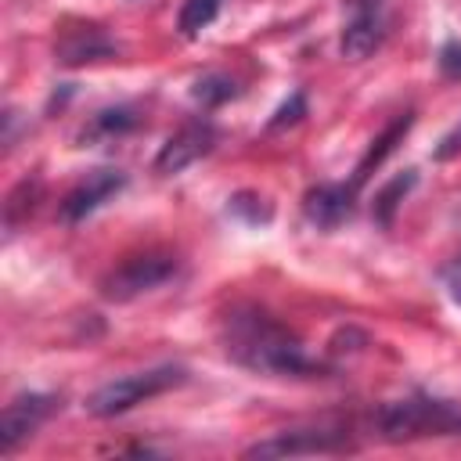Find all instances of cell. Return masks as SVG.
<instances>
[{"mask_svg": "<svg viewBox=\"0 0 461 461\" xmlns=\"http://www.w3.org/2000/svg\"><path fill=\"white\" fill-rule=\"evenodd\" d=\"M371 425L382 439L403 443V439H429V436H461V407L450 400L414 393L403 400H389L371 414Z\"/></svg>", "mask_w": 461, "mask_h": 461, "instance_id": "cell-2", "label": "cell"}, {"mask_svg": "<svg viewBox=\"0 0 461 461\" xmlns=\"http://www.w3.org/2000/svg\"><path fill=\"white\" fill-rule=\"evenodd\" d=\"M357 212V187L353 184H313L303 194V216L317 230H335Z\"/></svg>", "mask_w": 461, "mask_h": 461, "instance_id": "cell-11", "label": "cell"}, {"mask_svg": "<svg viewBox=\"0 0 461 461\" xmlns=\"http://www.w3.org/2000/svg\"><path fill=\"white\" fill-rule=\"evenodd\" d=\"M238 94H241L238 79H234V76H227V72H220V68L202 72V76L191 83V97H194L202 108H220V104L234 101Z\"/></svg>", "mask_w": 461, "mask_h": 461, "instance_id": "cell-15", "label": "cell"}, {"mask_svg": "<svg viewBox=\"0 0 461 461\" xmlns=\"http://www.w3.org/2000/svg\"><path fill=\"white\" fill-rule=\"evenodd\" d=\"M40 191H43L40 176H25V180H18V187H14V191L7 194V202H4V223H7V230H14L22 220L32 216Z\"/></svg>", "mask_w": 461, "mask_h": 461, "instance_id": "cell-17", "label": "cell"}, {"mask_svg": "<svg viewBox=\"0 0 461 461\" xmlns=\"http://www.w3.org/2000/svg\"><path fill=\"white\" fill-rule=\"evenodd\" d=\"M58 407H61V400L50 396V393H18V396H11V403L4 407V418H0V454H14Z\"/></svg>", "mask_w": 461, "mask_h": 461, "instance_id": "cell-9", "label": "cell"}, {"mask_svg": "<svg viewBox=\"0 0 461 461\" xmlns=\"http://www.w3.org/2000/svg\"><path fill=\"white\" fill-rule=\"evenodd\" d=\"M411 126H414V112L407 108V112H400V115H396V119H393V122H389V126H385V130L367 144L364 158L357 162V169H353V176H349V184H353L357 191H360V184H364V180H367V176H371V173H375V169H378V166L396 151V144L407 137V130H411Z\"/></svg>", "mask_w": 461, "mask_h": 461, "instance_id": "cell-13", "label": "cell"}, {"mask_svg": "<svg viewBox=\"0 0 461 461\" xmlns=\"http://www.w3.org/2000/svg\"><path fill=\"white\" fill-rule=\"evenodd\" d=\"M303 115H306V94H303V90H292V94H288V101H281V104H277V112L270 115L267 130H285V126H295Z\"/></svg>", "mask_w": 461, "mask_h": 461, "instance_id": "cell-19", "label": "cell"}, {"mask_svg": "<svg viewBox=\"0 0 461 461\" xmlns=\"http://www.w3.org/2000/svg\"><path fill=\"white\" fill-rule=\"evenodd\" d=\"M122 187H126V173H122V169H112V166L90 169V173L79 176V180L68 187V194L61 198V220H65V223L86 220V216L97 212L108 198H115Z\"/></svg>", "mask_w": 461, "mask_h": 461, "instance_id": "cell-10", "label": "cell"}, {"mask_svg": "<svg viewBox=\"0 0 461 461\" xmlns=\"http://www.w3.org/2000/svg\"><path fill=\"white\" fill-rule=\"evenodd\" d=\"M414 184H418V169H403V173H396L393 180H385V184L375 191L371 216H375V223H378V227H393L396 209H400V202L414 191Z\"/></svg>", "mask_w": 461, "mask_h": 461, "instance_id": "cell-14", "label": "cell"}, {"mask_svg": "<svg viewBox=\"0 0 461 461\" xmlns=\"http://www.w3.org/2000/svg\"><path fill=\"white\" fill-rule=\"evenodd\" d=\"M357 450L346 425H303L281 429L245 450V457H306V454H349Z\"/></svg>", "mask_w": 461, "mask_h": 461, "instance_id": "cell-5", "label": "cell"}, {"mask_svg": "<svg viewBox=\"0 0 461 461\" xmlns=\"http://www.w3.org/2000/svg\"><path fill=\"white\" fill-rule=\"evenodd\" d=\"M436 65L447 79H461V40H443L436 50Z\"/></svg>", "mask_w": 461, "mask_h": 461, "instance_id": "cell-20", "label": "cell"}, {"mask_svg": "<svg viewBox=\"0 0 461 461\" xmlns=\"http://www.w3.org/2000/svg\"><path fill=\"white\" fill-rule=\"evenodd\" d=\"M119 54V43L97 22H65L54 36V61L65 68L108 61Z\"/></svg>", "mask_w": 461, "mask_h": 461, "instance_id": "cell-8", "label": "cell"}, {"mask_svg": "<svg viewBox=\"0 0 461 461\" xmlns=\"http://www.w3.org/2000/svg\"><path fill=\"white\" fill-rule=\"evenodd\" d=\"M342 11H346L342 36H339L342 58H349V61L371 58L385 43V32H389L385 0H346Z\"/></svg>", "mask_w": 461, "mask_h": 461, "instance_id": "cell-6", "label": "cell"}, {"mask_svg": "<svg viewBox=\"0 0 461 461\" xmlns=\"http://www.w3.org/2000/svg\"><path fill=\"white\" fill-rule=\"evenodd\" d=\"M220 346L238 367L270 378H317L324 371L288 324L252 303H238L220 317Z\"/></svg>", "mask_w": 461, "mask_h": 461, "instance_id": "cell-1", "label": "cell"}, {"mask_svg": "<svg viewBox=\"0 0 461 461\" xmlns=\"http://www.w3.org/2000/svg\"><path fill=\"white\" fill-rule=\"evenodd\" d=\"M443 285H447V292L461 303V256H457L454 263H447V267H443Z\"/></svg>", "mask_w": 461, "mask_h": 461, "instance_id": "cell-22", "label": "cell"}, {"mask_svg": "<svg viewBox=\"0 0 461 461\" xmlns=\"http://www.w3.org/2000/svg\"><path fill=\"white\" fill-rule=\"evenodd\" d=\"M223 11V0H184L180 4V14H176V29L184 40H194L202 36Z\"/></svg>", "mask_w": 461, "mask_h": 461, "instance_id": "cell-16", "label": "cell"}, {"mask_svg": "<svg viewBox=\"0 0 461 461\" xmlns=\"http://www.w3.org/2000/svg\"><path fill=\"white\" fill-rule=\"evenodd\" d=\"M137 126H140V112L133 104H108V108L94 112L83 122V130L76 133V140H79V148H86V144H112V140L133 133Z\"/></svg>", "mask_w": 461, "mask_h": 461, "instance_id": "cell-12", "label": "cell"}, {"mask_svg": "<svg viewBox=\"0 0 461 461\" xmlns=\"http://www.w3.org/2000/svg\"><path fill=\"white\" fill-rule=\"evenodd\" d=\"M176 274H180L176 252L144 249V252H137V256H126L122 263H115V267L101 277V299H108V303H133V299L155 292L158 285L173 281Z\"/></svg>", "mask_w": 461, "mask_h": 461, "instance_id": "cell-4", "label": "cell"}, {"mask_svg": "<svg viewBox=\"0 0 461 461\" xmlns=\"http://www.w3.org/2000/svg\"><path fill=\"white\" fill-rule=\"evenodd\" d=\"M187 382V367L184 364H158V367H144V371H133V375H122V378H112L104 382L101 389H94L86 396V411L94 418H115V414H126L130 407L151 400V396H162L176 385Z\"/></svg>", "mask_w": 461, "mask_h": 461, "instance_id": "cell-3", "label": "cell"}, {"mask_svg": "<svg viewBox=\"0 0 461 461\" xmlns=\"http://www.w3.org/2000/svg\"><path fill=\"white\" fill-rule=\"evenodd\" d=\"M227 212L238 216V220L249 223V227H263V223L274 220V205H270L263 194H256V191H238V194H230V198H227Z\"/></svg>", "mask_w": 461, "mask_h": 461, "instance_id": "cell-18", "label": "cell"}, {"mask_svg": "<svg viewBox=\"0 0 461 461\" xmlns=\"http://www.w3.org/2000/svg\"><path fill=\"white\" fill-rule=\"evenodd\" d=\"M454 155H461V122H457L450 133H443V140L432 148V158H436V162H447V158H454Z\"/></svg>", "mask_w": 461, "mask_h": 461, "instance_id": "cell-21", "label": "cell"}, {"mask_svg": "<svg viewBox=\"0 0 461 461\" xmlns=\"http://www.w3.org/2000/svg\"><path fill=\"white\" fill-rule=\"evenodd\" d=\"M216 148V126L209 119H187L180 130H173L166 137V144L155 155V173L158 176H176L187 166H194L198 158H205Z\"/></svg>", "mask_w": 461, "mask_h": 461, "instance_id": "cell-7", "label": "cell"}]
</instances>
